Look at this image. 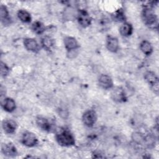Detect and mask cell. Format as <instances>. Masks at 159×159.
I'll return each instance as SVG.
<instances>
[{"label":"cell","instance_id":"6da1fadb","mask_svg":"<svg viewBox=\"0 0 159 159\" xmlns=\"http://www.w3.org/2000/svg\"><path fill=\"white\" fill-rule=\"evenodd\" d=\"M154 2H149L148 4L144 5L142 17L144 24L150 28L155 29L158 27V19L154 10Z\"/></svg>","mask_w":159,"mask_h":159},{"label":"cell","instance_id":"7a4b0ae2","mask_svg":"<svg viewBox=\"0 0 159 159\" xmlns=\"http://www.w3.org/2000/svg\"><path fill=\"white\" fill-rule=\"evenodd\" d=\"M56 140L58 143L63 147H70L75 144L73 134L66 129H63L56 134Z\"/></svg>","mask_w":159,"mask_h":159},{"label":"cell","instance_id":"3957f363","mask_svg":"<svg viewBox=\"0 0 159 159\" xmlns=\"http://www.w3.org/2000/svg\"><path fill=\"white\" fill-rule=\"evenodd\" d=\"M144 78L146 80V81L150 84L152 89L153 90L155 93L158 94V78L155 75V73L153 71H147L144 75Z\"/></svg>","mask_w":159,"mask_h":159},{"label":"cell","instance_id":"277c9868","mask_svg":"<svg viewBox=\"0 0 159 159\" xmlns=\"http://www.w3.org/2000/svg\"><path fill=\"white\" fill-rule=\"evenodd\" d=\"M21 142L28 147H32L37 144L38 140L34 133L26 131L22 134Z\"/></svg>","mask_w":159,"mask_h":159},{"label":"cell","instance_id":"5b68a950","mask_svg":"<svg viewBox=\"0 0 159 159\" xmlns=\"http://www.w3.org/2000/svg\"><path fill=\"white\" fill-rule=\"evenodd\" d=\"M77 19L79 24L83 27H88L91 22V18L88 13L83 9L79 10L77 14Z\"/></svg>","mask_w":159,"mask_h":159},{"label":"cell","instance_id":"8992f818","mask_svg":"<svg viewBox=\"0 0 159 159\" xmlns=\"http://www.w3.org/2000/svg\"><path fill=\"white\" fill-rule=\"evenodd\" d=\"M82 120L85 125L92 127L97 120L96 113L93 110L86 111L83 115Z\"/></svg>","mask_w":159,"mask_h":159},{"label":"cell","instance_id":"52a82bcc","mask_svg":"<svg viewBox=\"0 0 159 159\" xmlns=\"http://www.w3.org/2000/svg\"><path fill=\"white\" fill-rule=\"evenodd\" d=\"M112 99L116 102H125L127 97L124 90L121 87H116L112 89L111 93Z\"/></svg>","mask_w":159,"mask_h":159},{"label":"cell","instance_id":"ba28073f","mask_svg":"<svg viewBox=\"0 0 159 159\" xmlns=\"http://www.w3.org/2000/svg\"><path fill=\"white\" fill-rule=\"evenodd\" d=\"M1 152L5 156L9 157H14L17 154L16 148L12 143L3 144L1 147Z\"/></svg>","mask_w":159,"mask_h":159},{"label":"cell","instance_id":"9c48e42d","mask_svg":"<svg viewBox=\"0 0 159 159\" xmlns=\"http://www.w3.org/2000/svg\"><path fill=\"white\" fill-rule=\"evenodd\" d=\"M36 123L37 125L43 130L47 132H51L52 130H53V124L45 117H38L36 119Z\"/></svg>","mask_w":159,"mask_h":159},{"label":"cell","instance_id":"30bf717a","mask_svg":"<svg viewBox=\"0 0 159 159\" xmlns=\"http://www.w3.org/2000/svg\"><path fill=\"white\" fill-rule=\"evenodd\" d=\"M24 45L25 48L29 51L37 53L40 50V47L37 42L32 38H26L24 40Z\"/></svg>","mask_w":159,"mask_h":159},{"label":"cell","instance_id":"8fae6325","mask_svg":"<svg viewBox=\"0 0 159 159\" xmlns=\"http://www.w3.org/2000/svg\"><path fill=\"white\" fill-rule=\"evenodd\" d=\"M63 42L65 48L70 52L76 50L80 47L77 40L72 37L68 36L65 37Z\"/></svg>","mask_w":159,"mask_h":159},{"label":"cell","instance_id":"7c38bea8","mask_svg":"<svg viewBox=\"0 0 159 159\" xmlns=\"http://www.w3.org/2000/svg\"><path fill=\"white\" fill-rule=\"evenodd\" d=\"M2 127L4 131L7 134H13L17 129L16 122L11 119L4 120L2 123Z\"/></svg>","mask_w":159,"mask_h":159},{"label":"cell","instance_id":"4fadbf2b","mask_svg":"<svg viewBox=\"0 0 159 159\" xmlns=\"http://www.w3.org/2000/svg\"><path fill=\"white\" fill-rule=\"evenodd\" d=\"M99 86L106 89H110L113 86V81L112 78L107 75H101L98 79Z\"/></svg>","mask_w":159,"mask_h":159},{"label":"cell","instance_id":"5bb4252c","mask_svg":"<svg viewBox=\"0 0 159 159\" xmlns=\"http://www.w3.org/2000/svg\"><path fill=\"white\" fill-rule=\"evenodd\" d=\"M106 47L111 52H116L119 48V41L117 38L109 36L106 40Z\"/></svg>","mask_w":159,"mask_h":159},{"label":"cell","instance_id":"9a60e30c","mask_svg":"<svg viewBox=\"0 0 159 159\" xmlns=\"http://www.w3.org/2000/svg\"><path fill=\"white\" fill-rule=\"evenodd\" d=\"M2 106L4 111L11 112L14 111L16 107V102L14 99L10 98H5L2 102Z\"/></svg>","mask_w":159,"mask_h":159},{"label":"cell","instance_id":"2e32d148","mask_svg":"<svg viewBox=\"0 0 159 159\" xmlns=\"http://www.w3.org/2000/svg\"><path fill=\"white\" fill-rule=\"evenodd\" d=\"M0 16L1 21L4 25H7L10 23L11 19L9 16V11L4 5H1L0 7Z\"/></svg>","mask_w":159,"mask_h":159},{"label":"cell","instance_id":"e0dca14e","mask_svg":"<svg viewBox=\"0 0 159 159\" xmlns=\"http://www.w3.org/2000/svg\"><path fill=\"white\" fill-rule=\"evenodd\" d=\"M133 32L132 25L128 23L124 22L119 29V32L121 35L124 37H129L130 36Z\"/></svg>","mask_w":159,"mask_h":159},{"label":"cell","instance_id":"ac0fdd59","mask_svg":"<svg viewBox=\"0 0 159 159\" xmlns=\"http://www.w3.org/2000/svg\"><path fill=\"white\" fill-rule=\"evenodd\" d=\"M41 44L45 50L50 51L53 47L54 41L49 36H45L41 40Z\"/></svg>","mask_w":159,"mask_h":159},{"label":"cell","instance_id":"d6986e66","mask_svg":"<svg viewBox=\"0 0 159 159\" xmlns=\"http://www.w3.org/2000/svg\"><path fill=\"white\" fill-rule=\"evenodd\" d=\"M140 48L141 51L147 55H150L153 51V48L151 43L147 40H143L140 43Z\"/></svg>","mask_w":159,"mask_h":159},{"label":"cell","instance_id":"ffe728a7","mask_svg":"<svg viewBox=\"0 0 159 159\" xmlns=\"http://www.w3.org/2000/svg\"><path fill=\"white\" fill-rule=\"evenodd\" d=\"M18 18L24 23H29L31 21V16L29 12L25 10H19L17 12Z\"/></svg>","mask_w":159,"mask_h":159},{"label":"cell","instance_id":"44dd1931","mask_svg":"<svg viewBox=\"0 0 159 159\" xmlns=\"http://www.w3.org/2000/svg\"><path fill=\"white\" fill-rule=\"evenodd\" d=\"M32 30L37 34H42L45 30V27L43 23L40 21L34 22L31 26Z\"/></svg>","mask_w":159,"mask_h":159},{"label":"cell","instance_id":"7402d4cb","mask_svg":"<svg viewBox=\"0 0 159 159\" xmlns=\"http://www.w3.org/2000/svg\"><path fill=\"white\" fill-rule=\"evenodd\" d=\"M132 140L137 144H143L145 136L139 132H135L132 134Z\"/></svg>","mask_w":159,"mask_h":159},{"label":"cell","instance_id":"603a6c76","mask_svg":"<svg viewBox=\"0 0 159 159\" xmlns=\"http://www.w3.org/2000/svg\"><path fill=\"white\" fill-rule=\"evenodd\" d=\"M112 16L113 19L117 22H123L125 19L124 12L122 10V9H118L117 11H116L113 14V15Z\"/></svg>","mask_w":159,"mask_h":159},{"label":"cell","instance_id":"cb8c5ba5","mask_svg":"<svg viewBox=\"0 0 159 159\" xmlns=\"http://www.w3.org/2000/svg\"><path fill=\"white\" fill-rule=\"evenodd\" d=\"M0 71H1V76L5 77L8 75V73L9 72V68L5 63L1 61V70H0Z\"/></svg>","mask_w":159,"mask_h":159}]
</instances>
